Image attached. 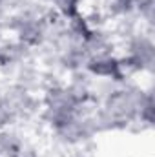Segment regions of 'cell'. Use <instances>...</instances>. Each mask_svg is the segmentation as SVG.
Listing matches in <instances>:
<instances>
[{
    "mask_svg": "<svg viewBox=\"0 0 155 157\" xmlns=\"http://www.w3.org/2000/svg\"><path fill=\"white\" fill-rule=\"evenodd\" d=\"M148 90L150 86H142L133 78L117 84L93 108V124L97 135L130 132V126L137 117L141 101L144 99Z\"/></svg>",
    "mask_w": 155,
    "mask_h": 157,
    "instance_id": "obj_1",
    "label": "cell"
},
{
    "mask_svg": "<svg viewBox=\"0 0 155 157\" xmlns=\"http://www.w3.org/2000/svg\"><path fill=\"white\" fill-rule=\"evenodd\" d=\"M119 59L126 75H152L155 68V42L153 31L139 28L131 35L119 42Z\"/></svg>",
    "mask_w": 155,
    "mask_h": 157,
    "instance_id": "obj_2",
    "label": "cell"
},
{
    "mask_svg": "<svg viewBox=\"0 0 155 157\" xmlns=\"http://www.w3.org/2000/svg\"><path fill=\"white\" fill-rule=\"evenodd\" d=\"M0 101L11 110V113L17 119V124L18 122H29V121L39 119L40 95L20 88L15 82H6Z\"/></svg>",
    "mask_w": 155,
    "mask_h": 157,
    "instance_id": "obj_3",
    "label": "cell"
},
{
    "mask_svg": "<svg viewBox=\"0 0 155 157\" xmlns=\"http://www.w3.org/2000/svg\"><path fill=\"white\" fill-rule=\"evenodd\" d=\"M86 73L91 78H100V80H112V82H124L128 80L126 71L122 68V62L119 59V53L115 55H106V57H97L89 59L86 64Z\"/></svg>",
    "mask_w": 155,
    "mask_h": 157,
    "instance_id": "obj_4",
    "label": "cell"
},
{
    "mask_svg": "<svg viewBox=\"0 0 155 157\" xmlns=\"http://www.w3.org/2000/svg\"><path fill=\"white\" fill-rule=\"evenodd\" d=\"M82 46L89 59L115 55L119 51V44H117V39L110 26L108 28H93L89 31V35L84 39Z\"/></svg>",
    "mask_w": 155,
    "mask_h": 157,
    "instance_id": "obj_5",
    "label": "cell"
},
{
    "mask_svg": "<svg viewBox=\"0 0 155 157\" xmlns=\"http://www.w3.org/2000/svg\"><path fill=\"white\" fill-rule=\"evenodd\" d=\"M24 143V135L15 128L0 130V157H15Z\"/></svg>",
    "mask_w": 155,
    "mask_h": 157,
    "instance_id": "obj_6",
    "label": "cell"
},
{
    "mask_svg": "<svg viewBox=\"0 0 155 157\" xmlns=\"http://www.w3.org/2000/svg\"><path fill=\"white\" fill-rule=\"evenodd\" d=\"M47 7L62 20H70L73 17L80 15L82 9V0H44Z\"/></svg>",
    "mask_w": 155,
    "mask_h": 157,
    "instance_id": "obj_7",
    "label": "cell"
},
{
    "mask_svg": "<svg viewBox=\"0 0 155 157\" xmlns=\"http://www.w3.org/2000/svg\"><path fill=\"white\" fill-rule=\"evenodd\" d=\"M66 157H97V152H95L93 143H86V144H80L75 148H70Z\"/></svg>",
    "mask_w": 155,
    "mask_h": 157,
    "instance_id": "obj_8",
    "label": "cell"
},
{
    "mask_svg": "<svg viewBox=\"0 0 155 157\" xmlns=\"http://www.w3.org/2000/svg\"><path fill=\"white\" fill-rule=\"evenodd\" d=\"M11 126H17V119L11 113V110L0 101V130L11 128Z\"/></svg>",
    "mask_w": 155,
    "mask_h": 157,
    "instance_id": "obj_9",
    "label": "cell"
},
{
    "mask_svg": "<svg viewBox=\"0 0 155 157\" xmlns=\"http://www.w3.org/2000/svg\"><path fill=\"white\" fill-rule=\"evenodd\" d=\"M15 157H44V155H42V152H40L39 148L31 143V141L24 139V143H22L20 150L17 152V155H15Z\"/></svg>",
    "mask_w": 155,
    "mask_h": 157,
    "instance_id": "obj_10",
    "label": "cell"
},
{
    "mask_svg": "<svg viewBox=\"0 0 155 157\" xmlns=\"http://www.w3.org/2000/svg\"><path fill=\"white\" fill-rule=\"evenodd\" d=\"M113 2H119V4H122V6H128V7H133L137 0H113Z\"/></svg>",
    "mask_w": 155,
    "mask_h": 157,
    "instance_id": "obj_11",
    "label": "cell"
}]
</instances>
